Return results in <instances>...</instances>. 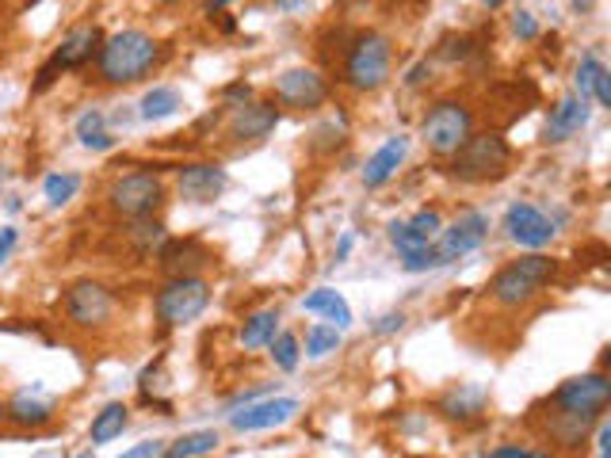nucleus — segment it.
I'll return each mask as SVG.
<instances>
[{
	"label": "nucleus",
	"mask_w": 611,
	"mask_h": 458,
	"mask_svg": "<svg viewBox=\"0 0 611 458\" xmlns=\"http://www.w3.org/2000/svg\"><path fill=\"white\" fill-rule=\"evenodd\" d=\"M107 199H111V211L119 214V219L142 222V219H150L153 211H161V203H165V184H161L157 173H127L111 184Z\"/></svg>",
	"instance_id": "9"
},
{
	"label": "nucleus",
	"mask_w": 611,
	"mask_h": 458,
	"mask_svg": "<svg viewBox=\"0 0 611 458\" xmlns=\"http://www.w3.org/2000/svg\"><path fill=\"white\" fill-rule=\"evenodd\" d=\"M485 237H490V219H485L482 211H462L451 226L439 230V240H436L439 268H444V263L462 260V256H470Z\"/></svg>",
	"instance_id": "10"
},
{
	"label": "nucleus",
	"mask_w": 611,
	"mask_h": 458,
	"mask_svg": "<svg viewBox=\"0 0 611 458\" xmlns=\"http://www.w3.org/2000/svg\"><path fill=\"white\" fill-rule=\"evenodd\" d=\"M482 4H485V8H501L505 0H482Z\"/></svg>",
	"instance_id": "47"
},
{
	"label": "nucleus",
	"mask_w": 611,
	"mask_h": 458,
	"mask_svg": "<svg viewBox=\"0 0 611 458\" xmlns=\"http://www.w3.org/2000/svg\"><path fill=\"white\" fill-rule=\"evenodd\" d=\"M348 253H352V233H344V237H340V245H337V263L344 260Z\"/></svg>",
	"instance_id": "42"
},
{
	"label": "nucleus",
	"mask_w": 611,
	"mask_h": 458,
	"mask_svg": "<svg viewBox=\"0 0 611 458\" xmlns=\"http://www.w3.org/2000/svg\"><path fill=\"white\" fill-rule=\"evenodd\" d=\"M275 122H280V107L275 104H245V107H237L234 119H230V134H234L237 142H260V138L272 134Z\"/></svg>",
	"instance_id": "16"
},
{
	"label": "nucleus",
	"mask_w": 611,
	"mask_h": 458,
	"mask_svg": "<svg viewBox=\"0 0 611 458\" xmlns=\"http://www.w3.org/2000/svg\"><path fill=\"white\" fill-rule=\"evenodd\" d=\"M303 309H306V314H321L325 321H329L332 329H340V332L352 325V306H348L344 294H337L332 286H317L314 294H306Z\"/></svg>",
	"instance_id": "21"
},
{
	"label": "nucleus",
	"mask_w": 611,
	"mask_h": 458,
	"mask_svg": "<svg viewBox=\"0 0 611 458\" xmlns=\"http://www.w3.org/2000/svg\"><path fill=\"white\" fill-rule=\"evenodd\" d=\"M524 458H554V455H551V451H528Z\"/></svg>",
	"instance_id": "46"
},
{
	"label": "nucleus",
	"mask_w": 611,
	"mask_h": 458,
	"mask_svg": "<svg viewBox=\"0 0 611 458\" xmlns=\"http://www.w3.org/2000/svg\"><path fill=\"white\" fill-rule=\"evenodd\" d=\"M99 46H104V31H99V23H77V27H69V35L58 43V50L50 54V61L38 69L31 92L38 96V92H46L54 81H58V73L89 66V61L99 54Z\"/></svg>",
	"instance_id": "5"
},
{
	"label": "nucleus",
	"mask_w": 611,
	"mask_h": 458,
	"mask_svg": "<svg viewBox=\"0 0 611 458\" xmlns=\"http://www.w3.org/2000/svg\"><path fill=\"white\" fill-rule=\"evenodd\" d=\"M508 165H513V145L497 134V130H485V134H470L459 150L451 153V176L462 184H493L505 180Z\"/></svg>",
	"instance_id": "2"
},
{
	"label": "nucleus",
	"mask_w": 611,
	"mask_h": 458,
	"mask_svg": "<svg viewBox=\"0 0 611 458\" xmlns=\"http://www.w3.org/2000/svg\"><path fill=\"white\" fill-rule=\"evenodd\" d=\"M226 4H234V0H207V12H219V8H226Z\"/></svg>",
	"instance_id": "45"
},
{
	"label": "nucleus",
	"mask_w": 611,
	"mask_h": 458,
	"mask_svg": "<svg viewBox=\"0 0 611 458\" xmlns=\"http://www.w3.org/2000/svg\"><path fill=\"white\" fill-rule=\"evenodd\" d=\"M298 409L303 406L295 398H268V401H257V406H245L242 413L230 416V424H234V432H268L295 421Z\"/></svg>",
	"instance_id": "14"
},
{
	"label": "nucleus",
	"mask_w": 611,
	"mask_h": 458,
	"mask_svg": "<svg viewBox=\"0 0 611 458\" xmlns=\"http://www.w3.org/2000/svg\"><path fill=\"white\" fill-rule=\"evenodd\" d=\"M111 294H107V286L92 283V279H81V283H73L66 291V317L73 325H81V329H99V325L111 321Z\"/></svg>",
	"instance_id": "11"
},
{
	"label": "nucleus",
	"mask_w": 611,
	"mask_h": 458,
	"mask_svg": "<svg viewBox=\"0 0 611 458\" xmlns=\"http://www.w3.org/2000/svg\"><path fill=\"white\" fill-rule=\"evenodd\" d=\"M528 455V447H520V444H501V447H493L490 455L485 458H524Z\"/></svg>",
	"instance_id": "40"
},
{
	"label": "nucleus",
	"mask_w": 611,
	"mask_h": 458,
	"mask_svg": "<svg viewBox=\"0 0 611 458\" xmlns=\"http://www.w3.org/2000/svg\"><path fill=\"white\" fill-rule=\"evenodd\" d=\"M230 176L222 165H188L180 168V180H176V188H180V199H188V203H214V199L226 191Z\"/></svg>",
	"instance_id": "15"
},
{
	"label": "nucleus",
	"mask_w": 611,
	"mask_h": 458,
	"mask_svg": "<svg viewBox=\"0 0 611 458\" xmlns=\"http://www.w3.org/2000/svg\"><path fill=\"white\" fill-rule=\"evenodd\" d=\"M513 31H516V35H520V38H539V23H536V15H531V12H516Z\"/></svg>",
	"instance_id": "35"
},
{
	"label": "nucleus",
	"mask_w": 611,
	"mask_h": 458,
	"mask_svg": "<svg viewBox=\"0 0 611 458\" xmlns=\"http://www.w3.org/2000/svg\"><path fill=\"white\" fill-rule=\"evenodd\" d=\"M119 458H168L165 439H145V444H134L130 451H122Z\"/></svg>",
	"instance_id": "34"
},
{
	"label": "nucleus",
	"mask_w": 611,
	"mask_h": 458,
	"mask_svg": "<svg viewBox=\"0 0 611 458\" xmlns=\"http://www.w3.org/2000/svg\"><path fill=\"white\" fill-rule=\"evenodd\" d=\"M409 237L413 240H424V245H432V240L439 237V230H444V219H439V211H432V207H424V211H416L413 219L406 222Z\"/></svg>",
	"instance_id": "29"
},
{
	"label": "nucleus",
	"mask_w": 611,
	"mask_h": 458,
	"mask_svg": "<svg viewBox=\"0 0 611 458\" xmlns=\"http://www.w3.org/2000/svg\"><path fill=\"white\" fill-rule=\"evenodd\" d=\"M485 401H490V394L482 390V386L474 383H462L459 390H451L444 401H439V413L447 416V421H470V416H478L485 409Z\"/></svg>",
	"instance_id": "22"
},
{
	"label": "nucleus",
	"mask_w": 611,
	"mask_h": 458,
	"mask_svg": "<svg viewBox=\"0 0 611 458\" xmlns=\"http://www.w3.org/2000/svg\"><path fill=\"white\" fill-rule=\"evenodd\" d=\"M161 237H165V230H161V226H157V222H153V226H150V222H145V219H142V226H138V230H134V240H138V245H142V248L157 245V240H161Z\"/></svg>",
	"instance_id": "36"
},
{
	"label": "nucleus",
	"mask_w": 611,
	"mask_h": 458,
	"mask_svg": "<svg viewBox=\"0 0 611 458\" xmlns=\"http://www.w3.org/2000/svg\"><path fill=\"white\" fill-rule=\"evenodd\" d=\"M592 96L600 99V107H611V73H608V69H600V73H597V84H592Z\"/></svg>",
	"instance_id": "38"
},
{
	"label": "nucleus",
	"mask_w": 611,
	"mask_h": 458,
	"mask_svg": "<svg viewBox=\"0 0 611 458\" xmlns=\"http://www.w3.org/2000/svg\"><path fill=\"white\" fill-rule=\"evenodd\" d=\"M424 73H428V66H424V61H421V66H413V69H409V77H406V81H409V84H421V81H424Z\"/></svg>",
	"instance_id": "43"
},
{
	"label": "nucleus",
	"mask_w": 611,
	"mask_h": 458,
	"mask_svg": "<svg viewBox=\"0 0 611 458\" xmlns=\"http://www.w3.org/2000/svg\"><path fill=\"white\" fill-rule=\"evenodd\" d=\"M600 58H592V54H585L581 58V66H577V77H574V84H577V96L581 99H589L592 96V84H597V73H600Z\"/></svg>",
	"instance_id": "32"
},
{
	"label": "nucleus",
	"mask_w": 611,
	"mask_h": 458,
	"mask_svg": "<svg viewBox=\"0 0 611 458\" xmlns=\"http://www.w3.org/2000/svg\"><path fill=\"white\" fill-rule=\"evenodd\" d=\"M157 4H176V0H157Z\"/></svg>",
	"instance_id": "49"
},
{
	"label": "nucleus",
	"mask_w": 611,
	"mask_h": 458,
	"mask_svg": "<svg viewBox=\"0 0 611 458\" xmlns=\"http://www.w3.org/2000/svg\"><path fill=\"white\" fill-rule=\"evenodd\" d=\"M401 325H406V317L401 314H386L383 321L375 325V332H393V329H401Z\"/></svg>",
	"instance_id": "41"
},
{
	"label": "nucleus",
	"mask_w": 611,
	"mask_h": 458,
	"mask_svg": "<svg viewBox=\"0 0 611 458\" xmlns=\"http://www.w3.org/2000/svg\"><path fill=\"white\" fill-rule=\"evenodd\" d=\"M20 245V233H15L12 226H0V263L12 256V248Z\"/></svg>",
	"instance_id": "39"
},
{
	"label": "nucleus",
	"mask_w": 611,
	"mask_h": 458,
	"mask_svg": "<svg viewBox=\"0 0 611 458\" xmlns=\"http://www.w3.org/2000/svg\"><path fill=\"white\" fill-rule=\"evenodd\" d=\"M470 134H474V111L459 99H439L421 122V138L439 157H451Z\"/></svg>",
	"instance_id": "6"
},
{
	"label": "nucleus",
	"mask_w": 611,
	"mask_h": 458,
	"mask_svg": "<svg viewBox=\"0 0 611 458\" xmlns=\"http://www.w3.org/2000/svg\"><path fill=\"white\" fill-rule=\"evenodd\" d=\"M104 111H96V107H92V111H84L81 119H77V138H81V145L89 142V138H96V134H104Z\"/></svg>",
	"instance_id": "33"
},
{
	"label": "nucleus",
	"mask_w": 611,
	"mask_h": 458,
	"mask_svg": "<svg viewBox=\"0 0 611 458\" xmlns=\"http://www.w3.org/2000/svg\"><path fill=\"white\" fill-rule=\"evenodd\" d=\"M0 421H4V401H0Z\"/></svg>",
	"instance_id": "48"
},
{
	"label": "nucleus",
	"mask_w": 611,
	"mask_h": 458,
	"mask_svg": "<svg viewBox=\"0 0 611 458\" xmlns=\"http://www.w3.org/2000/svg\"><path fill=\"white\" fill-rule=\"evenodd\" d=\"M585 122H589V104H585L581 96H566L551 107V119H547L543 138L559 145V142H566V138H574Z\"/></svg>",
	"instance_id": "18"
},
{
	"label": "nucleus",
	"mask_w": 611,
	"mask_h": 458,
	"mask_svg": "<svg viewBox=\"0 0 611 458\" xmlns=\"http://www.w3.org/2000/svg\"><path fill=\"white\" fill-rule=\"evenodd\" d=\"M275 8H283V12H295V8H303L306 0H272Z\"/></svg>",
	"instance_id": "44"
},
{
	"label": "nucleus",
	"mask_w": 611,
	"mask_h": 458,
	"mask_svg": "<svg viewBox=\"0 0 611 458\" xmlns=\"http://www.w3.org/2000/svg\"><path fill=\"white\" fill-rule=\"evenodd\" d=\"M409 153V138H390V142L383 145V150H375L367 157V165H363V188H383L386 180H390L393 173L401 168V161H406Z\"/></svg>",
	"instance_id": "19"
},
{
	"label": "nucleus",
	"mask_w": 611,
	"mask_h": 458,
	"mask_svg": "<svg viewBox=\"0 0 611 458\" xmlns=\"http://www.w3.org/2000/svg\"><path fill=\"white\" fill-rule=\"evenodd\" d=\"M176 107H180V92L168 89V84H157V89H150L142 96V119L145 122L168 119V115H176Z\"/></svg>",
	"instance_id": "26"
},
{
	"label": "nucleus",
	"mask_w": 611,
	"mask_h": 458,
	"mask_svg": "<svg viewBox=\"0 0 611 458\" xmlns=\"http://www.w3.org/2000/svg\"><path fill=\"white\" fill-rule=\"evenodd\" d=\"M390 38L378 35V31H363V35H355L352 50H348V61H344V81L352 84L355 92H375L386 84V77H390Z\"/></svg>",
	"instance_id": "4"
},
{
	"label": "nucleus",
	"mask_w": 611,
	"mask_h": 458,
	"mask_svg": "<svg viewBox=\"0 0 611 458\" xmlns=\"http://www.w3.org/2000/svg\"><path fill=\"white\" fill-rule=\"evenodd\" d=\"M157 260L168 279H180V275H196L203 263H211V253L199 240H165Z\"/></svg>",
	"instance_id": "17"
},
{
	"label": "nucleus",
	"mask_w": 611,
	"mask_h": 458,
	"mask_svg": "<svg viewBox=\"0 0 611 458\" xmlns=\"http://www.w3.org/2000/svg\"><path fill=\"white\" fill-rule=\"evenodd\" d=\"M4 421H12L15 428H43V424L54 421V401L23 390L4 406Z\"/></svg>",
	"instance_id": "20"
},
{
	"label": "nucleus",
	"mask_w": 611,
	"mask_h": 458,
	"mask_svg": "<svg viewBox=\"0 0 611 458\" xmlns=\"http://www.w3.org/2000/svg\"><path fill=\"white\" fill-rule=\"evenodd\" d=\"M398 256H401V268H406L409 275H416V271H432V268H439L436 245H413V248H406V253H398Z\"/></svg>",
	"instance_id": "31"
},
{
	"label": "nucleus",
	"mask_w": 611,
	"mask_h": 458,
	"mask_svg": "<svg viewBox=\"0 0 611 458\" xmlns=\"http://www.w3.org/2000/svg\"><path fill=\"white\" fill-rule=\"evenodd\" d=\"M43 191H46V203L50 207H66L69 199L81 191V176L77 173H54L43 180Z\"/></svg>",
	"instance_id": "27"
},
{
	"label": "nucleus",
	"mask_w": 611,
	"mask_h": 458,
	"mask_svg": "<svg viewBox=\"0 0 611 458\" xmlns=\"http://www.w3.org/2000/svg\"><path fill=\"white\" fill-rule=\"evenodd\" d=\"M219 432L214 428H199V432H184L173 447H168V458H203L211 451H219Z\"/></svg>",
	"instance_id": "25"
},
{
	"label": "nucleus",
	"mask_w": 611,
	"mask_h": 458,
	"mask_svg": "<svg viewBox=\"0 0 611 458\" xmlns=\"http://www.w3.org/2000/svg\"><path fill=\"white\" fill-rule=\"evenodd\" d=\"M505 230L520 248H547L554 240V222L547 219L539 207L531 203H513L505 211Z\"/></svg>",
	"instance_id": "13"
},
{
	"label": "nucleus",
	"mask_w": 611,
	"mask_h": 458,
	"mask_svg": "<svg viewBox=\"0 0 611 458\" xmlns=\"http://www.w3.org/2000/svg\"><path fill=\"white\" fill-rule=\"evenodd\" d=\"M161 66V43L145 31H119L104 38L96 54V77L104 84H134Z\"/></svg>",
	"instance_id": "1"
},
{
	"label": "nucleus",
	"mask_w": 611,
	"mask_h": 458,
	"mask_svg": "<svg viewBox=\"0 0 611 458\" xmlns=\"http://www.w3.org/2000/svg\"><path fill=\"white\" fill-rule=\"evenodd\" d=\"M275 99L283 107H295V111H317V107L329 99V84L314 73V69H287V73L275 81Z\"/></svg>",
	"instance_id": "12"
},
{
	"label": "nucleus",
	"mask_w": 611,
	"mask_h": 458,
	"mask_svg": "<svg viewBox=\"0 0 611 458\" xmlns=\"http://www.w3.org/2000/svg\"><path fill=\"white\" fill-rule=\"evenodd\" d=\"M280 332V309H260L245 321L242 329V344L245 348H268Z\"/></svg>",
	"instance_id": "24"
},
{
	"label": "nucleus",
	"mask_w": 611,
	"mask_h": 458,
	"mask_svg": "<svg viewBox=\"0 0 611 458\" xmlns=\"http://www.w3.org/2000/svg\"><path fill=\"white\" fill-rule=\"evenodd\" d=\"M340 348V329L332 325H309L306 329V355L309 360H321V355L337 352Z\"/></svg>",
	"instance_id": "28"
},
{
	"label": "nucleus",
	"mask_w": 611,
	"mask_h": 458,
	"mask_svg": "<svg viewBox=\"0 0 611 458\" xmlns=\"http://www.w3.org/2000/svg\"><path fill=\"white\" fill-rule=\"evenodd\" d=\"M130 424V409L122 406V401H107L104 409L96 413V421H92V428H89V439L92 444H111V439H119L122 436V428Z\"/></svg>",
	"instance_id": "23"
},
{
	"label": "nucleus",
	"mask_w": 611,
	"mask_h": 458,
	"mask_svg": "<svg viewBox=\"0 0 611 458\" xmlns=\"http://www.w3.org/2000/svg\"><path fill=\"white\" fill-rule=\"evenodd\" d=\"M268 348H272V360H275V367L280 371L298 367V337L295 332H275V340Z\"/></svg>",
	"instance_id": "30"
},
{
	"label": "nucleus",
	"mask_w": 611,
	"mask_h": 458,
	"mask_svg": "<svg viewBox=\"0 0 611 458\" xmlns=\"http://www.w3.org/2000/svg\"><path fill=\"white\" fill-rule=\"evenodd\" d=\"M554 271L559 268H554L551 256H539V253L520 256V260H513L508 268H501L497 275H493L490 291L501 306H524V302H531L547 283H551Z\"/></svg>",
	"instance_id": "3"
},
{
	"label": "nucleus",
	"mask_w": 611,
	"mask_h": 458,
	"mask_svg": "<svg viewBox=\"0 0 611 458\" xmlns=\"http://www.w3.org/2000/svg\"><path fill=\"white\" fill-rule=\"evenodd\" d=\"M222 96L230 99V104H237V107H245V104H252V89L245 81H237V84H230L226 92H222Z\"/></svg>",
	"instance_id": "37"
},
{
	"label": "nucleus",
	"mask_w": 611,
	"mask_h": 458,
	"mask_svg": "<svg viewBox=\"0 0 611 458\" xmlns=\"http://www.w3.org/2000/svg\"><path fill=\"white\" fill-rule=\"evenodd\" d=\"M153 306H157L161 325L180 329V325H191L207 306H211V283L199 275L168 279V283L157 291V302H153Z\"/></svg>",
	"instance_id": "7"
},
{
	"label": "nucleus",
	"mask_w": 611,
	"mask_h": 458,
	"mask_svg": "<svg viewBox=\"0 0 611 458\" xmlns=\"http://www.w3.org/2000/svg\"><path fill=\"white\" fill-rule=\"evenodd\" d=\"M77 458H96V455H92V451H89V455H77Z\"/></svg>",
	"instance_id": "50"
},
{
	"label": "nucleus",
	"mask_w": 611,
	"mask_h": 458,
	"mask_svg": "<svg viewBox=\"0 0 611 458\" xmlns=\"http://www.w3.org/2000/svg\"><path fill=\"white\" fill-rule=\"evenodd\" d=\"M611 406V378L604 371H592V375H577L569 383L559 386L554 394V409L559 416H577V421H600V413Z\"/></svg>",
	"instance_id": "8"
}]
</instances>
